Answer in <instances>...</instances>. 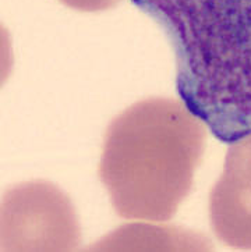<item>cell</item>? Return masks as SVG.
Segmentation results:
<instances>
[{"mask_svg":"<svg viewBox=\"0 0 251 252\" xmlns=\"http://www.w3.org/2000/svg\"><path fill=\"white\" fill-rule=\"evenodd\" d=\"M168 36L176 91L215 138L251 135V0H131Z\"/></svg>","mask_w":251,"mask_h":252,"instance_id":"6da1fadb","label":"cell"}]
</instances>
